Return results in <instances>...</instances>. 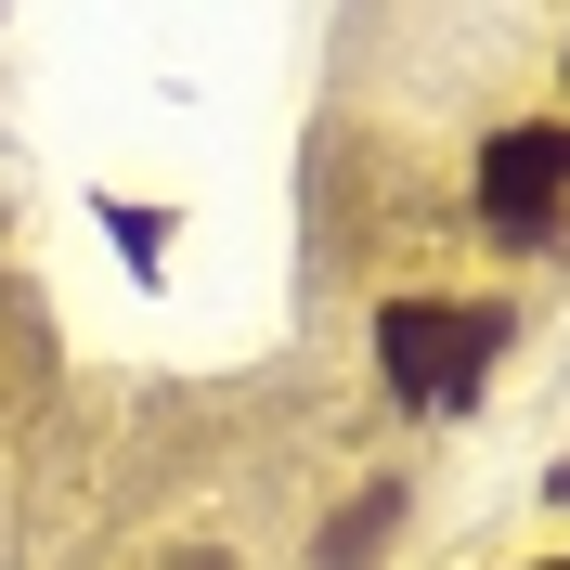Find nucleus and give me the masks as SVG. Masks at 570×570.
Returning a JSON list of instances; mask_svg holds the SVG:
<instances>
[{"label": "nucleus", "instance_id": "1", "mask_svg": "<svg viewBox=\"0 0 570 570\" xmlns=\"http://www.w3.org/2000/svg\"><path fill=\"white\" fill-rule=\"evenodd\" d=\"M493 351H505V312H441V298H390L376 312V363H390L402 402H466Z\"/></svg>", "mask_w": 570, "mask_h": 570}, {"label": "nucleus", "instance_id": "2", "mask_svg": "<svg viewBox=\"0 0 570 570\" xmlns=\"http://www.w3.org/2000/svg\"><path fill=\"white\" fill-rule=\"evenodd\" d=\"M480 208H493L505 234H544V220L570 208V130H505L493 156H480Z\"/></svg>", "mask_w": 570, "mask_h": 570}]
</instances>
